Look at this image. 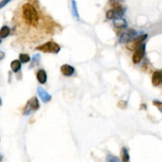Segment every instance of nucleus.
<instances>
[{
  "label": "nucleus",
  "instance_id": "obj_1",
  "mask_svg": "<svg viewBox=\"0 0 162 162\" xmlns=\"http://www.w3.org/2000/svg\"><path fill=\"white\" fill-rule=\"evenodd\" d=\"M13 21L18 41L27 50L61 30L50 16L44 14L38 0H24L16 10Z\"/></svg>",
  "mask_w": 162,
  "mask_h": 162
},
{
  "label": "nucleus",
  "instance_id": "obj_2",
  "mask_svg": "<svg viewBox=\"0 0 162 162\" xmlns=\"http://www.w3.org/2000/svg\"><path fill=\"white\" fill-rule=\"evenodd\" d=\"M35 50L41 51L46 53H53L56 54L60 50V46L54 41H47L44 44H41L35 47Z\"/></svg>",
  "mask_w": 162,
  "mask_h": 162
},
{
  "label": "nucleus",
  "instance_id": "obj_3",
  "mask_svg": "<svg viewBox=\"0 0 162 162\" xmlns=\"http://www.w3.org/2000/svg\"><path fill=\"white\" fill-rule=\"evenodd\" d=\"M40 108V104L38 102V99L37 97L31 98L28 102H26V106H25L24 110H23V114L24 115H29L31 113L34 111H38Z\"/></svg>",
  "mask_w": 162,
  "mask_h": 162
},
{
  "label": "nucleus",
  "instance_id": "obj_4",
  "mask_svg": "<svg viewBox=\"0 0 162 162\" xmlns=\"http://www.w3.org/2000/svg\"><path fill=\"white\" fill-rule=\"evenodd\" d=\"M137 35V32L134 29H127L124 31L119 35L118 41L121 44H126V43L130 42V41L135 38Z\"/></svg>",
  "mask_w": 162,
  "mask_h": 162
},
{
  "label": "nucleus",
  "instance_id": "obj_5",
  "mask_svg": "<svg viewBox=\"0 0 162 162\" xmlns=\"http://www.w3.org/2000/svg\"><path fill=\"white\" fill-rule=\"evenodd\" d=\"M147 37H148L147 34H143V35H141V36H138L137 38H133L130 42L126 43V48L131 50V51H134L138 46L144 42V41L146 39Z\"/></svg>",
  "mask_w": 162,
  "mask_h": 162
},
{
  "label": "nucleus",
  "instance_id": "obj_6",
  "mask_svg": "<svg viewBox=\"0 0 162 162\" xmlns=\"http://www.w3.org/2000/svg\"><path fill=\"white\" fill-rule=\"evenodd\" d=\"M145 53V44L142 43L140 45L138 46V48L134 50L133 56H132V60L134 64H138L141 62V60L143 59Z\"/></svg>",
  "mask_w": 162,
  "mask_h": 162
},
{
  "label": "nucleus",
  "instance_id": "obj_7",
  "mask_svg": "<svg viewBox=\"0 0 162 162\" xmlns=\"http://www.w3.org/2000/svg\"><path fill=\"white\" fill-rule=\"evenodd\" d=\"M152 84L154 87H158L162 84V71L157 70L153 73Z\"/></svg>",
  "mask_w": 162,
  "mask_h": 162
},
{
  "label": "nucleus",
  "instance_id": "obj_8",
  "mask_svg": "<svg viewBox=\"0 0 162 162\" xmlns=\"http://www.w3.org/2000/svg\"><path fill=\"white\" fill-rule=\"evenodd\" d=\"M60 72L65 76H71L75 72V68L69 65H63L60 67Z\"/></svg>",
  "mask_w": 162,
  "mask_h": 162
},
{
  "label": "nucleus",
  "instance_id": "obj_9",
  "mask_svg": "<svg viewBox=\"0 0 162 162\" xmlns=\"http://www.w3.org/2000/svg\"><path fill=\"white\" fill-rule=\"evenodd\" d=\"M38 96H39V97L41 98V99L44 102H49V101L51 100V99H52L51 96H50L48 92L44 90V89H43L42 87H38Z\"/></svg>",
  "mask_w": 162,
  "mask_h": 162
},
{
  "label": "nucleus",
  "instance_id": "obj_10",
  "mask_svg": "<svg viewBox=\"0 0 162 162\" xmlns=\"http://www.w3.org/2000/svg\"><path fill=\"white\" fill-rule=\"evenodd\" d=\"M113 25L117 29H124L127 26V22L123 18H117L113 21Z\"/></svg>",
  "mask_w": 162,
  "mask_h": 162
},
{
  "label": "nucleus",
  "instance_id": "obj_11",
  "mask_svg": "<svg viewBox=\"0 0 162 162\" xmlns=\"http://www.w3.org/2000/svg\"><path fill=\"white\" fill-rule=\"evenodd\" d=\"M37 79H38V82L40 84H45L46 81H47V73L44 69H39L37 72Z\"/></svg>",
  "mask_w": 162,
  "mask_h": 162
},
{
  "label": "nucleus",
  "instance_id": "obj_12",
  "mask_svg": "<svg viewBox=\"0 0 162 162\" xmlns=\"http://www.w3.org/2000/svg\"><path fill=\"white\" fill-rule=\"evenodd\" d=\"M10 68L12 69V71L15 73L18 72L20 71L21 68H22V63L19 60H14L10 63Z\"/></svg>",
  "mask_w": 162,
  "mask_h": 162
},
{
  "label": "nucleus",
  "instance_id": "obj_13",
  "mask_svg": "<svg viewBox=\"0 0 162 162\" xmlns=\"http://www.w3.org/2000/svg\"><path fill=\"white\" fill-rule=\"evenodd\" d=\"M40 61H41V55L38 54H38L34 55L32 59V62H31L30 65H29V68H33L37 67L40 64Z\"/></svg>",
  "mask_w": 162,
  "mask_h": 162
},
{
  "label": "nucleus",
  "instance_id": "obj_14",
  "mask_svg": "<svg viewBox=\"0 0 162 162\" xmlns=\"http://www.w3.org/2000/svg\"><path fill=\"white\" fill-rule=\"evenodd\" d=\"M10 29L9 26H4L0 29V38H6L10 35Z\"/></svg>",
  "mask_w": 162,
  "mask_h": 162
},
{
  "label": "nucleus",
  "instance_id": "obj_15",
  "mask_svg": "<svg viewBox=\"0 0 162 162\" xmlns=\"http://www.w3.org/2000/svg\"><path fill=\"white\" fill-rule=\"evenodd\" d=\"M122 156V162H130V155H129L128 150L126 149L125 147L122 149L121 152Z\"/></svg>",
  "mask_w": 162,
  "mask_h": 162
},
{
  "label": "nucleus",
  "instance_id": "obj_16",
  "mask_svg": "<svg viewBox=\"0 0 162 162\" xmlns=\"http://www.w3.org/2000/svg\"><path fill=\"white\" fill-rule=\"evenodd\" d=\"M19 60L21 63L26 64L30 61V56L26 53H20L19 55Z\"/></svg>",
  "mask_w": 162,
  "mask_h": 162
},
{
  "label": "nucleus",
  "instance_id": "obj_17",
  "mask_svg": "<svg viewBox=\"0 0 162 162\" xmlns=\"http://www.w3.org/2000/svg\"><path fill=\"white\" fill-rule=\"evenodd\" d=\"M72 11H73V15L74 17L76 18L77 19H79V14L78 10H77V6L76 1H72Z\"/></svg>",
  "mask_w": 162,
  "mask_h": 162
},
{
  "label": "nucleus",
  "instance_id": "obj_18",
  "mask_svg": "<svg viewBox=\"0 0 162 162\" xmlns=\"http://www.w3.org/2000/svg\"><path fill=\"white\" fill-rule=\"evenodd\" d=\"M107 162H120L119 158L118 157L113 155H108L107 157Z\"/></svg>",
  "mask_w": 162,
  "mask_h": 162
},
{
  "label": "nucleus",
  "instance_id": "obj_19",
  "mask_svg": "<svg viewBox=\"0 0 162 162\" xmlns=\"http://www.w3.org/2000/svg\"><path fill=\"white\" fill-rule=\"evenodd\" d=\"M106 16L108 19L116 18V14H115V13H114V10H108L107 12V14H106Z\"/></svg>",
  "mask_w": 162,
  "mask_h": 162
},
{
  "label": "nucleus",
  "instance_id": "obj_20",
  "mask_svg": "<svg viewBox=\"0 0 162 162\" xmlns=\"http://www.w3.org/2000/svg\"><path fill=\"white\" fill-rule=\"evenodd\" d=\"M153 104H154V106L157 107L158 108L159 111H160V112H162V102H160V101H158V100H154L153 101Z\"/></svg>",
  "mask_w": 162,
  "mask_h": 162
},
{
  "label": "nucleus",
  "instance_id": "obj_21",
  "mask_svg": "<svg viewBox=\"0 0 162 162\" xmlns=\"http://www.w3.org/2000/svg\"><path fill=\"white\" fill-rule=\"evenodd\" d=\"M10 1H12V0H2L1 2H0V9H2L3 7H5L7 4H8Z\"/></svg>",
  "mask_w": 162,
  "mask_h": 162
},
{
  "label": "nucleus",
  "instance_id": "obj_22",
  "mask_svg": "<svg viewBox=\"0 0 162 162\" xmlns=\"http://www.w3.org/2000/svg\"><path fill=\"white\" fill-rule=\"evenodd\" d=\"M118 107H120V108H125L126 107V102L123 100L119 101L118 103Z\"/></svg>",
  "mask_w": 162,
  "mask_h": 162
},
{
  "label": "nucleus",
  "instance_id": "obj_23",
  "mask_svg": "<svg viewBox=\"0 0 162 162\" xmlns=\"http://www.w3.org/2000/svg\"><path fill=\"white\" fill-rule=\"evenodd\" d=\"M4 57H5V53L3 52L0 51V60H3Z\"/></svg>",
  "mask_w": 162,
  "mask_h": 162
},
{
  "label": "nucleus",
  "instance_id": "obj_24",
  "mask_svg": "<svg viewBox=\"0 0 162 162\" xmlns=\"http://www.w3.org/2000/svg\"><path fill=\"white\" fill-rule=\"evenodd\" d=\"M3 104V102H2V99H1V97H0V106H2Z\"/></svg>",
  "mask_w": 162,
  "mask_h": 162
},
{
  "label": "nucleus",
  "instance_id": "obj_25",
  "mask_svg": "<svg viewBox=\"0 0 162 162\" xmlns=\"http://www.w3.org/2000/svg\"><path fill=\"white\" fill-rule=\"evenodd\" d=\"M2 43V38H0V44Z\"/></svg>",
  "mask_w": 162,
  "mask_h": 162
}]
</instances>
